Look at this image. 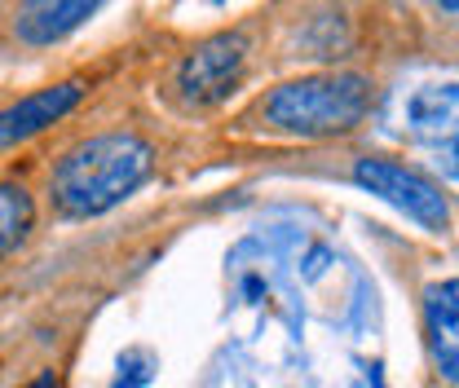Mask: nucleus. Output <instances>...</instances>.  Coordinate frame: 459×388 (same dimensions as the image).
I'll return each mask as SVG.
<instances>
[{
    "mask_svg": "<svg viewBox=\"0 0 459 388\" xmlns=\"http://www.w3.org/2000/svg\"><path fill=\"white\" fill-rule=\"evenodd\" d=\"M93 13H98L93 0H36L13 13V36L22 45H54L75 27H84Z\"/></svg>",
    "mask_w": 459,
    "mask_h": 388,
    "instance_id": "7",
    "label": "nucleus"
},
{
    "mask_svg": "<svg viewBox=\"0 0 459 388\" xmlns=\"http://www.w3.org/2000/svg\"><path fill=\"white\" fill-rule=\"evenodd\" d=\"M437 164H442V172H446V177H459V142H451V146H442Z\"/></svg>",
    "mask_w": 459,
    "mask_h": 388,
    "instance_id": "11",
    "label": "nucleus"
},
{
    "mask_svg": "<svg viewBox=\"0 0 459 388\" xmlns=\"http://www.w3.org/2000/svg\"><path fill=\"white\" fill-rule=\"evenodd\" d=\"M353 181L362 190L380 194L385 203H394L398 212H406L411 221H420L424 229H446V221H451V208H446L442 190L429 177L394 164V160H358L353 164Z\"/></svg>",
    "mask_w": 459,
    "mask_h": 388,
    "instance_id": "4",
    "label": "nucleus"
},
{
    "mask_svg": "<svg viewBox=\"0 0 459 388\" xmlns=\"http://www.w3.org/2000/svg\"><path fill=\"white\" fill-rule=\"evenodd\" d=\"M31 388H57V375H54V371H45V375H40Z\"/></svg>",
    "mask_w": 459,
    "mask_h": 388,
    "instance_id": "12",
    "label": "nucleus"
},
{
    "mask_svg": "<svg viewBox=\"0 0 459 388\" xmlns=\"http://www.w3.org/2000/svg\"><path fill=\"white\" fill-rule=\"evenodd\" d=\"M406 124L424 142H459V84H424L406 98Z\"/></svg>",
    "mask_w": 459,
    "mask_h": 388,
    "instance_id": "8",
    "label": "nucleus"
},
{
    "mask_svg": "<svg viewBox=\"0 0 459 388\" xmlns=\"http://www.w3.org/2000/svg\"><path fill=\"white\" fill-rule=\"evenodd\" d=\"M424 332L437 375L459 384V278L433 282L424 291Z\"/></svg>",
    "mask_w": 459,
    "mask_h": 388,
    "instance_id": "6",
    "label": "nucleus"
},
{
    "mask_svg": "<svg viewBox=\"0 0 459 388\" xmlns=\"http://www.w3.org/2000/svg\"><path fill=\"white\" fill-rule=\"evenodd\" d=\"M155 151L137 133H102L71 146L49 172V199L62 217H102L146 185Z\"/></svg>",
    "mask_w": 459,
    "mask_h": 388,
    "instance_id": "1",
    "label": "nucleus"
},
{
    "mask_svg": "<svg viewBox=\"0 0 459 388\" xmlns=\"http://www.w3.org/2000/svg\"><path fill=\"white\" fill-rule=\"evenodd\" d=\"M243 62H247V40L238 31H221L204 45H195L190 54L181 57L177 66V93L190 102V107H217L226 102L243 75Z\"/></svg>",
    "mask_w": 459,
    "mask_h": 388,
    "instance_id": "3",
    "label": "nucleus"
},
{
    "mask_svg": "<svg viewBox=\"0 0 459 388\" xmlns=\"http://www.w3.org/2000/svg\"><path fill=\"white\" fill-rule=\"evenodd\" d=\"M146 380H151V371H146V358H142V353L119 358V384L115 388H142Z\"/></svg>",
    "mask_w": 459,
    "mask_h": 388,
    "instance_id": "10",
    "label": "nucleus"
},
{
    "mask_svg": "<svg viewBox=\"0 0 459 388\" xmlns=\"http://www.w3.org/2000/svg\"><path fill=\"white\" fill-rule=\"evenodd\" d=\"M367 111H371V80L358 71H327L270 89L252 107V119L283 137H336L358 128Z\"/></svg>",
    "mask_w": 459,
    "mask_h": 388,
    "instance_id": "2",
    "label": "nucleus"
},
{
    "mask_svg": "<svg viewBox=\"0 0 459 388\" xmlns=\"http://www.w3.org/2000/svg\"><path fill=\"white\" fill-rule=\"evenodd\" d=\"M31 225H36L31 194L22 185H13V181H0V261L27 243Z\"/></svg>",
    "mask_w": 459,
    "mask_h": 388,
    "instance_id": "9",
    "label": "nucleus"
},
{
    "mask_svg": "<svg viewBox=\"0 0 459 388\" xmlns=\"http://www.w3.org/2000/svg\"><path fill=\"white\" fill-rule=\"evenodd\" d=\"M84 98V84L80 80H62V84H49V89H36L18 102H9L0 111V146H18L36 133H45L49 124H57L62 115H71Z\"/></svg>",
    "mask_w": 459,
    "mask_h": 388,
    "instance_id": "5",
    "label": "nucleus"
}]
</instances>
